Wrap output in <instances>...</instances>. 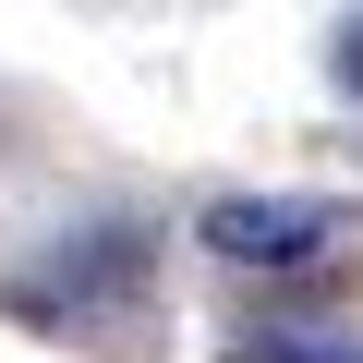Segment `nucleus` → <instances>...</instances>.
<instances>
[{
  "mask_svg": "<svg viewBox=\"0 0 363 363\" xmlns=\"http://www.w3.org/2000/svg\"><path fill=\"white\" fill-rule=\"evenodd\" d=\"M327 242H339L327 194H230V206H206V255H230V267H303Z\"/></svg>",
  "mask_w": 363,
  "mask_h": 363,
  "instance_id": "nucleus-1",
  "label": "nucleus"
},
{
  "mask_svg": "<svg viewBox=\"0 0 363 363\" xmlns=\"http://www.w3.org/2000/svg\"><path fill=\"white\" fill-rule=\"evenodd\" d=\"M230 363H363V339H315V327H267V339H242Z\"/></svg>",
  "mask_w": 363,
  "mask_h": 363,
  "instance_id": "nucleus-2",
  "label": "nucleus"
},
{
  "mask_svg": "<svg viewBox=\"0 0 363 363\" xmlns=\"http://www.w3.org/2000/svg\"><path fill=\"white\" fill-rule=\"evenodd\" d=\"M339 73H351V85H363V25H351V37H339Z\"/></svg>",
  "mask_w": 363,
  "mask_h": 363,
  "instance_id": "nucleus-3",
  "label": "nucleus"
}]
</instances>
